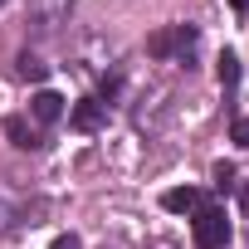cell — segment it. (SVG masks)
I'll return each instance as SVG.
<instances>
[{
    "mask_svg": "<svg viewBox=\"0 0 249 249\" xmlns=\"http://www.w3.org/2000/svg\"><path fill=\"white\" fill-rule=\"evenodd\" d=\"M196 44H200L196 25H166V30H157V35L147 39V54H152V59H191Z\"/></svg>",
    "mask_w": 249,
    "mask_h": 249,
    "instance_id": "6da1fadb",
    "label": "cell"
},
{
    "mask_svg": "<svg viewBox=\"0 0 249 249\" xmlns=\"http://www.w3.org/2000/svg\"><path fill=\"white\" fill-rule=\"evenodd\" d=\"M191 239H196V249H225V244H230V220H225V210H220V205H200L196 220H191Z\"/></svg>",
    "mask_w": 249,
    "mask_h": 249,
    "instance_id": "7a4b0ae2",
    "label": "cell"
},
{
    "mask_svg": "<svg viewBox=\"0 0 249 249\" xmlns=\"http://www.w3.org/2000/svg\"><path fill=\"white\" fill-rule=\"evenodd\" d=\"M107 122V103L103 98H78L73 107H69V127L73 132H98Z\"/></svg>",
    "mask_w": 249,
    "mask_h": 249,
    "instance_id": "3957f363",
    "label": "cell"
},
{
    "mask_svg": "<svg viewBox=\"0 0 249 249\" xmlns=\"http://www.w3.org/2000/svg\"><path fill=\"white\" fill-rule=\"evenodd\" d=\"M205 205V196L196 191V186H171V191H161V210H171V215H196Z\"/></svg>",
    "mask_w": 249,
    "mask_h": 249,
    "instance_id": "277c9868",
    "label": "cell"
},
{
    "mask_svg": "<svg viewBox=\"0 0 249 249\" xmlns=\"http://www.w3.org/2000/svg\"><path fill=\"white\" fill-rule=\"evenodd\" d=\"M30 117L44 122V127H49V122H59V117H64V98H59L54 88H39V93L30 98Z\"/></svg>",
    "mask_w": 249,
    "mask_h": 249,
    "instance_id": "5b68a950",
    "label": "cell"
},
{
    "mask_svg": "<svg viewBox=\"0 0 249 249\" xmlns=\"http://www.w3.org/2000/svg\"><path fill=\"white\" fill-rule=\"evenodd\" d=\"M5 137L20 147V152H30V147H39V137H35V127H30V122L25 117H5Z\"/></svg>",
    "mask_w": 249,
    "mask_h": 249,
    "instance_id": "8992f818",
    "label": "cell"
},
{
    "mask_svg": "<svg viewBox=\"0 0 249 249\" xmlns=\"http://www.w3.org/2000/svg\"><path fill=\"white\" fill-rule=\"evenodd\" d=\"M215 73H220V83H225V88H234V83H239V54H234V49H225V54L215 59Z\"/></svg>",
    "mask_w": 249,
    "mask_h": 249,
    "instance_id": "52a82bcc",
    "label": "cell"
},
{
    "mask_svg": "<svg viewBox=\"0 0 249 249\" xmlns=\"http://www.w3.org/2000/svg\"><path fill=\"white\" fill-rule=\"evenodd\" d=\"M15 64H20V78H30V83H44V78H49V64L35 59V54H20Z\"/></svg>",
    "mask_w": 249,
    "mask_h": 249,
    "instance_id": "ba28073f",
    "label": "cell"
},
{
    "mask_svg": "<svg viewBox=\"0 0 249 249\" xmlns=\"http://www.w3.org/2000/svg\"><path fill=\"white\" fill-rule=\"evenodd\" d=\"M234 147H249V117H234V127H230Z\"/></svg>",
    "mask_w": 249,
    "mask_h": 249,
    "instance_id": "9c48e42d",
    "label": "cell"
},
{
    "mask_svg": "<svg viewBox=\"0 0 249 249\" xmlns=\"http://www.w3.org/2000/svg\"><path fill=\"white\" fill-rule=\"evenodd\" d=\"M215 186H220V191H230V186H234V166H230V161H220V166H215Z\"/></svg>",
    "mask_w": 249,
    "mask_h": 249,
    "instance_id": "30bf717a",
    "label": "cell"
},
{
    "mask_svg": "<svg viewBox=\"0 0 249 249\" xmlns=\"http://www.w3.org/2000/svg\"><path fill=\"white\" fill-rule=\"evenodd\" d=\"M117 88H122V78H117V73H107V78H103V103H107V98H117Z\"/></svg>",
    "mask_w": 249,
    "mask_h": 249,
    "instance_id": "8fae6325",
    "label": "cell"
},
{
    "mask_svg": "<svg viewBox=\"0 0 249 249\" xmlns=\"http://www.w3.org/2000/svg\"><path fill=\"white\" fill-rule=\"evenodd\" d=\"M49 249H83V239H78V234H59Z\"/></svg>",
    "mask_w": 249,
    "mask_h": 249,
    "instance_id": "7c38bea8",
    "label": "cell"
},
{
    "mask_svg": "<svg viewBox=\"0 0 249 249\" xmlns=\"http://www.w3.org/2000/svg\"><path fill=\"white\" fill-rule=\"evenodd\" d=\"M230 10L234 15H249V0H230Z\"/></svg>",
    "mask_w": 249,
    "mask_h": 249,
    "instance_id": "4fadbf2b",
    "label": "cell"
},
{
    "mask_svg": "<svg viewBox=\"0 0 249 249\" xmlns=\"http://www.w3.org/2000/svg\"><path fill=\"white\" fill-rule=\"evenodd\" d=\"M239 205H244V210H249V186H239Z\"/></svg>",
    "mask_w": 249,
    "mask_h": 249,
    "instance_id": "5bb4252c",
    "label": "cell"
},
{
    "mask_svg": "<svg viewBox=\"0 0 249 249\" xmlns=\"http://www.w3.org/2000/svg\"><path fill=\"white\" fill-rule=\"evenodd\" d=\"M0 5H5V0H0Z\"/></svg>",
    "mask_w": 249,
    "mask_h": 249,
    "instance_id": "9a60e30c",
    "label": "cell"
}]
</instances>
